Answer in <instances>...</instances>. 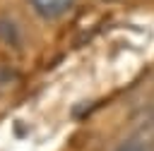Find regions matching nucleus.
<instances>
[{
    "label": "nucleus",
    "instance_id": "2",
    "mask_svg": "<svg viewBox=\"0 0 154 151\" xmlns=\"http://www.w3.org/2000/svg\"><path fill=\"white\" fill-rule=\"evenodd\" d=\"M0 43H5L10 48L22 46V29L12 17H0Z\"/></svg>",
    "mask_w": 154,
    "mask_h": 151
},
{
    "label": "nucleus",
    "instance_id": "3",
    "mask_svg": "<svg viewBox=\"0 0 154 151\" xmlns=\"http://www.w3.org/2000/svg\"><path fill=\"white\" fill-rule=\"evenodd\" d=\"M116 151H154V146L152 144H147V141H142V139H128V141H123Z\"/></svg>",
    "mask_w": 154,
    "mask_h": 151
},
{
    "label": "nucleus",
    "instance_id": "1",
    "mask_svg": "<svg viewBox=\"0 0 154 151\" xmlns=\"http://www.w3.org/2000/svg\"><path fill=\"white\" fill-rule=\"evenodd\" d=\"M29 5L41 19H60L72 10L75 0H29Z\"/></svg>",
    "mask_w": 154,
    "mask_h": 151
}]
</instances>
